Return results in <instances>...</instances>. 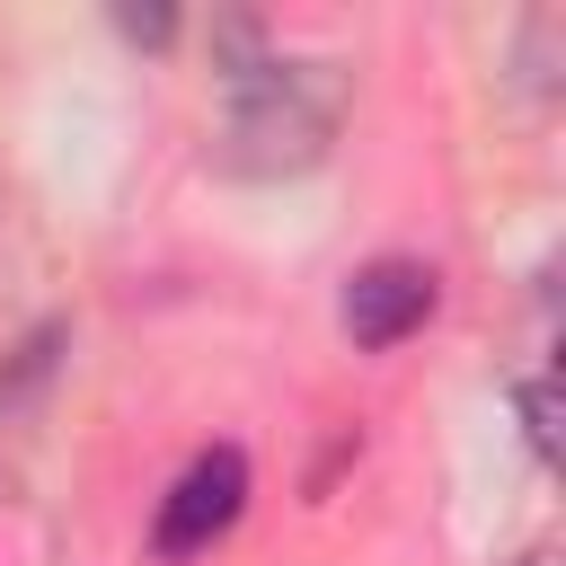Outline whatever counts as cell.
<instances>
[{"label": "cell", "instance_id": "1", "mask_svg": "<svg viewBox=\"0 0 566 566\" xmlns=\"http://www.w3.org/2000/svg\"><path fill=\"white\" fill-rule=\"evenodd\" d=\"M230 124H221V159L239 177H301L310 159H327L345 106H354V71L327 53H265L256 71L221 80Z\"/></svg>", "mask_w": 566, "mask_h": 566}, {"label": "cell", "instance_id": "2", "mask_svg": "<svg viewBox=\"0 0 566 566\" xmlns=\"http://www.w3.org/2000/svg\"><path fill=\"white\" fill-rule=\"evenodd\" d=\"M248 513V460L221 442V451H203V460H186V478L159 495V522H150V548L159 557H203L230 522Z\"/></svg>", "mask_w": 566, "mask_h": 566}, {"label": "cell", "instance_id": "3", "mask_svg": "<svg viewBox=\"0 0 566 566\" xmlns=\"http://www.w3.org/2000/svg\"><path fill=\"white\" fill-rule=\"evenodd\" d=\"M433 301H442V274H433V265H416V256H380V265H363V274L345 283V336L380 354V345L416 336V327L433 318Z\"/></svg>", "mask_w": 566, "mask_h": 566}, {"label": "cell", "instance_id": "4", "mask_svg": "<svg viewBox=\"0 0 566 566\" xmlns=\"http://www.w3.org/2000/svg\"><path fill=\"white\" fill-rule=\"evenodd\" d=\"M557 44H566V18H557V9L522 18V88H531V97L557 88Z\"/></svg>", "mask_w": 566, "mask_h": 566}, {"label": "cell", "instance_id": "5", "mask_svg": "<svg viewBox=\"0 0 566 566\" xmlns=\"http://www.w3.org/2000/svg\"><path fill=\"white\" fill-rule=\"evenodd\" d=\"M522 433H531L539 460H557V380H548V371L522 380Z\"/></svg>", "mask_w": 566, "mask_h": 566}, {"label": "cell", "instance_id": "6", "mask_svg": "<svg viewBox=\"0 0 566 566\" xmlns=\"http://www.w3.org/2000/svg\"><path fill=\"white\" fill-rule=\"evenodd\" d=\"M115 35H124V44H168V35H177V18H168V9H133V0H124V9H115Z\"/></svg>", "mask_w": 566, "mask_h": 566}, {"label": "cell", "instance_id": "7", "mask_svg": "<svg viewBox=\"0 0 566 566\" xmlns=\"http://www.w3.org/2000/svg\"><path fill=\"white\" fill-rule=\"evenodd\" d=\"M522 566H557V548H531V557H522Z\"/></svg>", "mask_w": 566, "mask_h": 566}]
</instances>
